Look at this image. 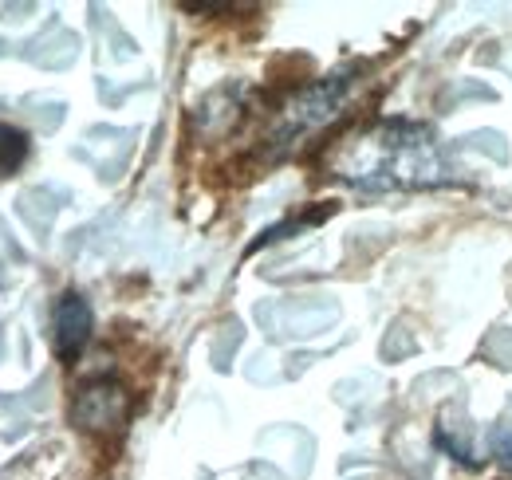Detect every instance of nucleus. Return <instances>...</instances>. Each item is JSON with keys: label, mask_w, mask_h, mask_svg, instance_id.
I'll return each instance as SVG.
<instances>
[{"label": "nucleus", "mask_w": 512, "mask_h": 480, "mask_svg": "<svg viewBox=\"0 0 512 480\" xmlns=\"http://www.w3.org/2000/svg\"><path fill=\"white\" fill-rule=\"evenodd\" d=\"M331 174L359 189H422L442 181V158L426 126L379 122L331 154Z\"/></svg>", "instance_id": "f257e3e1"}, {"label": "nucleus", "mask_w": 512, "mask_h": 480, "mask_svg": "<svg viewBox=\"0 0 512 480\" xmlns=\"http://www.w3.org/2000/svg\"><path fill=\"white\" fill-rule=\"evenodd\" d=\"M91 327H95L91 303L79 292H64L52 311V347H56L60 362H75L83 355V347L91 343Z\"/></svg>", "instance_id": "f03ea898"}, {"label": "nucleus", "mask_w": 512, "mask_h": 480, "mask_svg": "<svg viewBox=\"0 0 512 480\" xmlns=\"http://www.w3.org/2000/svg\"><path fill=\"white\" fill-rule=\"evenodd\" d=\"M127 410V394L115 382H91L79 390L75 421H79V429H119L127 421Z\"/></svg>", "instance_id": "7ed1b4c3"}, {"label": "nucleus", "mask_w": 512, "mask_h": 480, "mask_svg": "<svg viewBox=\"0 0 512 480\" xmlns=\"http://www.w3.org/2000/svg\"><path fill=\"white\" fill-rule=\"evenodd\" d=\"M28 134L20 130V126H12V122H0V178H8V174H16L20 166H24V158H28Z\"/></svg>", "instance_id": "20e7f679"}, {"label": "nucleus", "mask_w": 512, "mask_h": 480, "mask_svg": "<svg viewBox=\"0 0 512 480\" xmlns=\"http://www.w3.org/2000/svg\"><path fill=\"white\" fill-rule=\"evenodd\" d=\"M493 457L512 473V425H501V429L493 433Z\"/></svg>", "instance_id": "39448f33"}]
</instances>
